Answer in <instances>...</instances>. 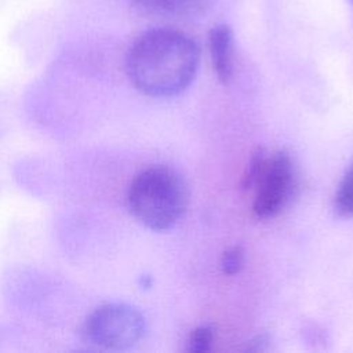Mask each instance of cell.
<instances>
[{
    "label": "cell",
    "instance_id": "cell-1",
    "mask_svg": "<svg viewBox=\"0 0 353 353\" xmlns=\"http://www.w3.org/2000/svg\"><path fill=\"white\" fill-rule=\"evenodd\" d=\"M200 61L197 43L175 29H152L141 34L125 57L132 85L149 97H172L194 79Z\"/></svg>",
    "mask_w": 353,
    "mask_h": 353
},
{
    "label": "cell",
    "instance_id": "cell-2",
    "mask_svg": "<svg viewBox=\"0 0 353 353\" xmlns=\"http://www.w3.org/2000/svg\"><path fill=\"white\" fill-rule=\"evenodd\" d=\"M189 186L174 170L149 167L131 181L127 208L135 221L152 230L172 228L189 204Z\"/></svg>",
    "mask_w": 353,
    "mask_h": 353
},
{
    "label": "cell",
    "instance_id": "cell-3",
    "mask_svg": "<svg viewBox=\"0 0 353 353\" xmlns=\"http://www.w3.org/2000/svg\"><path fill=\"white\" fill-rule=\"evenodd\" d=\"M145 334V319L127 303H105L92 310L84 321L83 335L91 345L123 350L134 346Z\"/></svg>",
    "mask_w": 353,
    "mask_h": 353
},
{
    "label": "cell",
    "instance_id": "cell-4",
    "mask_svg": "<svg viewBox=\"0 0 353 353\" xmlns=\"http://www.w3.org/2000/svg\"><path fill=\"white\" fill-rule=\"evenodd\" d=\"M255 188L254 214L261 219L276 216L288 203L294 189V165L287 152L280 150L265 160Z\"/></svg>",
    "mask_w": 353,
    "mask_h": 353
},
{
    "label": "cell",
    "instance_id": "cell-5",
    "mask_svg": "<svg viewBox=\"0 0 353 353\" xmlns=\"http://www.w3.org/2000/svg\"><path fill=\"white\" fill-rule=\"evenodd\" d=\"M210 55L216 77L228 84L233 74V32L228 25H216L208 36Z\"/></svg>",
    "mask_w": 353,
    "mask_h": 353
},
{
    "label": "cell",
    "instance_id": "cell-6",
    "mask_svg": "<svg viewBox=\"0 0 353 353\" xmlns=\"http://www.w3.org/2000/svg\"><path fill=\"white\" fill-rule=\"evenodd\" d=\"M212 0H130L131 6L148 15L190 18L203 14Z\"/></svg>",
    "mask_w": 353,
    "mask_h": 353
},
{
    "label": "cell",
    "instance_id": "cell-7",
    "mask_svg": "<svg viewBox=\"0 0 353 353\" xmlns=\"http://www.w3.org/2000/svg\"><path fill=\"white\" fill-rule=\"evenodd\" d=\"M334 210L342 218H353V159L335 193Z\"/></svg>",
    "mask_w": 353,
    "mask_h": 353
},
{
    "label": "cell",
    "instance_id": "cell-8",
    "mask_svg": "<svg viewBox=\"0 0 353 353\" xmlns=\"http://www.w3.org/2000/svg\"><path fill=\"white\" fill-rule=\"evenodd\" d=\"M214 342V330L210 325H200L194 328L189 336L188 349L192 353L208 352Z\"/></svg>",
    "mask_w": 353,
    "mask_h": 353
},
{
    "label": "cell",
    "instance_id": "cell-9",
    "mask_svg": "<svg viewBox=\"0 0 353 353\" xmlns=\"http://www.w3.org/2000/svg\"><path fill=\"white\" fill-rule=\"evenodd\" d=\"M265 154H263V150L262 149H258L250 159L248 164H247V168L241 176V189H251L252 186H255L259 175H261V171L263 168V164H265Z\"/></svg>",
    "mask_w": 353,
    "mask_h": 353
},
{
    "label": "cell",
    "instance_id": "cell-10",
    "mask_svg": "<svg viewBox=\"0 0 353 353\" xmlns=\"http://www.w3.org/2000/svg\"><path fill=\"white\" fill-rule=\"evenodd\" d=\"M244 261H245L244 250L240 245H233L222 254L221 268L225 274L233 276V274H237L243 269Z\"/></svg>",
    "mask_w": 353,
    "mask_h": 353
},
{
    "label": "cell",
    "instance_id": "cell-11",
    "mask_svg": "<svg viewBox=\"0 0 353 353\" xmlns=\"http://www.w3.org/2000/svg\"><path fill=\"white\" fill-rule=\"evenodd\" d=\"M269 345V338L266 335H258L254 341L250 342V346L247 347V350L250 352H263L268 349Z\"/></svg>",
    "mask_w": 353,
    "mask_h": 353
}]
</instances>
